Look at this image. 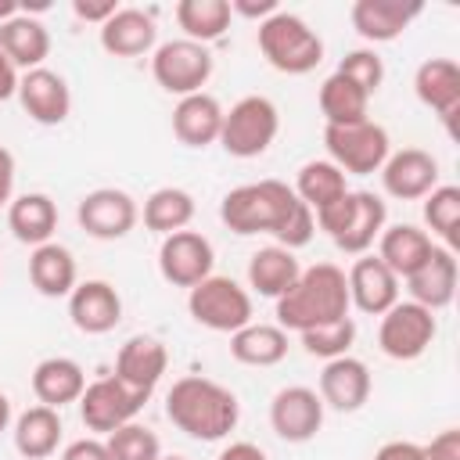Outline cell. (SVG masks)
Masks as SVG:
<instances>
[{
	"label": "cell",
	"mask_w": 460,
	"mask_h": 460,
	"mask_svg": "<svg viewBox=\"0 0 460 460\" xmlns=\"http://www.w3.org/2000/svg\"><path fill=\"white\" fill-rule=\"evenodd\" d=\"M431 248H435V241H431L428 230H420V226H413V223H395V226H385V230H381L374 255H377L399 280H406L413 270L424 266V259L431 255Z\"/></svg>",
	"instance_id": "obj_26"
},
{
	"label": "cell",
	"mask_w": 460,
	"mask_h": 460,
	"mask_svg": "<svg viewBox=\"0 0 460 460\" xmlns=\"http://www.w3.org/2000/svg\"><path fill=\"white\" fill-rule=\"evenodd\" d=\"M190 219H194V198L183 187H158L144 198V226L162 237L187 230Z\"/></svg>",
	"instance_id": "obj_36"
},
{
	"label": "cell",
	"mask_w": 460,
	"mask_h": 460,
	"mask_svg": "<svg viewBox=\"0 0 460 460\" xmlns=\"http://www.w3.org/2000/svg\"><path fill=\"white\" fill-rule=\"evenodd\" d=\"M165 370H169V349H165L158 338H151V334H133V338L122 341L111 374H115L122 385H129V388L151 395V392L158 388V381H162Z\"/></svg>",
	"instance_id": "obj_20"
},
{
	"label": "cell",
	"mask_w": 460,
	"mask_h": 460,
	"mask_svg": "<svg viewBox=\"0 0 460 460\" xmlns=\"http://www.w3.org/2000/svg\"><path fill=\"white\" fill-rule=\"evenodd\" d=\"M75 219L97 241H119V237H126L137 226L140 208H137V201L126 190H119V187H97V190H90V194L79 198Z\"/></svg>",
	"instance_id": "obj_13"
},
{
	"label": "cell",
	"mask_w": 460,
	"mask_h": 460,
	"mask_svg": "<svg viewBox=\"0 0 460 460\" xmlns=\"http://www.w3.org/2000/svg\"><path fill=\"white\" fill-rule=\"evenodd\" d=\"M14 201V155L0 144V205Z\"/></svg>",
	"instance_id": "obj_47"
},
{
	"label": "cell",
	"mask_w": 460,
	"mask_h": 460,
	"mask_svg": "<svg viewBox=\"0 0 460 460\" xmlns=\"http://www.w3.org/2000/svg\"><path fill=\"white\" fill-rule=\"evenodd\" d=\"M18 79H22V72L7 61V54L0 50V101H11L14 93H18Z\"/></svg>",
	"instance_id": "obj_48"
},
{
	"label": "cell",
	"mask_w": 460,
	"mask_h": 460,
	"mask_svg": "<svg viewBox=\"0 0 460 460\" xmlns=\"http://www.w3.org/2000/svg\"><path fill=\"white\" fill-rule=\"evenodd\" d=\"M420 11L424 7L417 0H356L349 7V22L367 43H392L410 29V22Z\"/></svg>",
	"instance_id": "obj_22"
},
{
	"label": "cell",
	"mask_w": 460,
	"mask_h": 460,
	"mask_svg": "<svg viewBox=\"0 0 460 460\" xmlns=\"http://www.w3.org/2000/svg\"><path fill=\"white\" fill-rule=\"evenodd\" d=\"M230 0H180L176 4V25L183 29V40L212 43L230 29Z\"/></svg>",
	"instance_id": "obj_37"
},
{
	"label": "cell",
	"mask_w": 460,
	"mask_h": 460,
	"mask_svg": "<svg viewBox=\"0 0 460 460\" xmlns=\"http://www.w3.org/2000/svg\"><path fill=\"white\" fill-rule=\"evenodd\" d=\"M165 417L187 438L219 442L237 428L241 402L226 385L201 377V374H187V377L172 381V388L165 395Z\"/></svg>",
	"instance_id": "obj_2"
},
{
	"label": "cell",
	"mask_w": 460,
	"mask_h": 460,
	"mask_svg": "<svg viewBox=\"0 0 460 460\" xmlns=\"http://www.w3.org/2000/svg\"><path fill=\"white\" fill-rule=\"evenodd\" d=\"M151 75L165 93L190 97L212 79V50L194 40H169L158 43L151 54Z\"/></svg>",
	"instance_id": "obj_9"
},
{
	"label": "cell",
	"mask_w": 460,
	"mask_h": 460,
	"mask_svg": "<svg viewBox=\"0 0 460 460\" xmlns=\"http://www.w3.org/2000/svg\"><path fill=\"white\" fill-rule=\"evenodd\" d=\"M61 410H50V406H29L25 413H18L14 420V449L25 456V460H47L58 453L61 446Z\"/></svg>",
	"instance_id": "obj_32"
},
{
	"label": "cell",
	"mask_w": 460,
	"mask_h": 460,
	"mask_svg": "<svg viewBox=\"0 0 460 460\" xmlns=\"http://www.w3.org/2000/svg\"><path fill=\"white\" fill-rule=\"evenodd\" d=\"M18 11H22V7H18L14 0H0V25H4V22H11Z\"/></svg>",
	"instance_id": "obj_51"
},
{
	"label": "cell",
	"mask_w": 460,
	"mask_h": 460,
	"mask_svg": "<svg viewBox=\"0 0 460 460\" xmlns=\"http://www.w3.org/2000/svg\"><path fill=\"white\" fill-rule=\"evenodd\" d=\"M223 104L212 93H190L180 97L172 108V133L183 147H208L219 144V129H223Z\"/></svg>",
	"instance_id": "obj_25"
},
{
	"label": "cell",
	"mask_w": 460,
	"mask_h": 460,
	"mask_svg": "<svg viewBox=\"0 0 460 460\" xmlns=\"http://www.w3.org/2000/svg\"><path fill=\"white\" fill-rule=\"evenodd\" d=\"M11 428V399L0 392V431H7Z\"/></svg>",
	"instance_id": "obj_50"
},
{
	"label": "cell",
	"mask_w": 460,
	"mask_h": 460,
	"mask_svg": "<svg viewBox=\"0 0 460 460\" xmlns=\"http://www.w3.org/2000/svg\"><path fill=\"white\" fill-rule=\"evenodd\" d=\"M104 446H108L111 460H158L162 456L158 435L140 420H129V424L115 428L111 435H104Z\"/></svg>",
	"instance_id": "obj_40"
},
{
	"label": "cell",
	"mask_w": 460,
	"mask_h": 460,
	"mask_svg": "<svg viewBox=\"0 0 460 460\" xmlns=\"http://www.w3.org/2000/svg\"><path fill=\"white\" fill-rule=\"evenodd\" d=\"M0 50L7 54V61L14 68H43L47 54H50V32L40 18H32L29 11H18L11 22L0 25Z\"/></svg>",
	"instance_id": "obj_30"
},
{
	"label": "cell",
	"mask_w": 460,
	"mask_h": 460,
	"mask_svg": "<svg viewBox=\"0 0 460 460\" xmlns=\"http://www.w3.org/2000/svg\"><path fill=\"white\" fill-rule=\"evenodd\" d=\"M320 111H323V122L327 126H349V122H363L370 119L367 108H370V97L352 83L345 79L341 72H331L323 83H320Z\"/></svg>",
	"instance_id": "obj_35"
},
{
	"label": "cell",
	"mask_w": 460,
	"mask_h": 460,
	"mask_svg": "<svg viewBox=\"0 0 460 460\" xmlns=\"http://www.w3.org/2000/svg\"><path fill=\"white\" fill-rule=\"evenodd\" d=\"M302 349L309 356H320L323 363L327 359H338V356H349L352 341H356V320L352 316H341V320H331V323H320L313 331H302Z\"/></svg>",
	"instance_id": "obj_39"
},
{
	"label": "cell",
	"mask_w": 460,
	"mask_h": 460,
	"mask_svg": "<svg viewBox=\"0 0 460 460\" xmlns=\"http://www.w3.org/2000/svg\"><path fill=\"white\" fill-rule=\"evenodd\" d=\"M349 280L345 270L334 262H316L305 266L288 295L277 298V327L280 331H313L320 323L349 316Z\"/></svg>",
	"instance_id": "obj_3"
},
{
	"label": "cell",
	"mask_w": 460,
	"mask_h": 460,
	"mask_svg": "<svg viewBox=\"0 0 460 460\" xmlns=\"http://www.w3.org/2000/svg\"><path fill=\"white\" fill-rule=\"evenodd\" d=\"M7 226L14 234V241H22L29 248H40V244L54 241V230H58V205H54V198L40 194V190L18 194L7 205Z\"/></svg>",
	"instance_id": "obj_28"
},
{
	"label": "cell",
	"mask_w": 460,
	"mask_h": 460,
	"mask_svg": "<svg viewBox=\"0 0 460 460\" xmlns=\"http://www.w3.org/2000/svg\"><path fill=\"white\" fill-rule=\"evenodd\" d=\"M187 313L194 316V323H201L208 331L234 334L244 323H252V295L234 277L212 273L187 291Z\"/></svg>",
	"instance_id": "obj_8"
},
{
	"label": "cell",
	"mask_w": 460,
	"mask_h": 460,
	"mask_svg": "<svg viewBox=\"0 0 460 460\" xmlns=\"http://www.w3.org/2000/svg\"><path fill=\"white\" fill-rule=\"evenodd\" d=\"M277 0H230V14H241V18H259L266 22L270 14H277Z\"/></svg>",
	"instance_id": "obj_46"
},
{
	"label": "cell",
	"mask_w": 460,
	"mask_h": 460,
	"mask_svg": "<svg viewBox=\"0 0 460 460\" xmlns=\"http://www.w3.org/2000/svg\"><path fill=\"white\" fill-rule=\"evenodd\" d=\"M313 219L334 241V248H341L345 255H367L388 226V205L370 190H349Z\"/></svg>",
	"instance_id": "obj_4"
},
{
	"label": "cell",
	"mask_w": 460,
	"mask_h": 460,
	"mask_svg": "<svg viewBox=\"0 0 460 460\" xmlns=\"http://www.w3.org/2000/svg\"><path fill=\"white\" fill-rule=\"evenodd\" d=\"M345 280H349V302L367 316H381L399 302V277L374 252L356 255Z\"/></svg>",
	"instance_id": "obj_17"
},
{
	"label": "cell",
	"mask_w": 460,
	"mask_h": 460,
	"mask_svg": "<svg viewBox=\"0 0 460 460\" xmlns=\"http://www.w3.org/2000/svg\"><path fill=\"white\" fill-rule=\"evenodd\" d=\"M334 72H341L345 79H352L367 97H374V93L381 90V83H385V61H381V54H377L374 47L349 50V54L338 61Z\"/></svg>",
	"instance_id": "obj_41"
},
{
	"label": "cell",
	"mask_w": 460,
	"mask_h": 460,
	"mask_svg": "<svg viewBox=\"0 0 460 460\" xmlns=\"http://www.w3.org/2000/svg\"><path fill=\"white\" fill-rule=\"evenodd\" d=\"M29 280L43 298H68L72 288L79 284V270H75V255L58 244L47 241L40 248H32L29 255Z\"/></svg>",
	"instance_id": "obj_29"
},
{
	"label": "cell",
	"mask_w": 460,
	"mask_h": 460,
	"mask_svg": "<svg viewBox=\"0 0 460 460\" xmlns=\"http://www.w3.org/2000/svg\"><path fill=\"white\" fill-rule=\"evenodd\" d=\"M424 201V223L435 237H442V248L456 252V241H460V187L453 183H438L431 194L420 198Z\"/></svg>",
	"instance_id": "obj_38"
},
{
	"label": "cell",
	"mask_w": 460,
	"mask_h": 460,
	"mask_svg": "<svg viewBox=\"0 0 460 460\" xmlns=\"http://www.w3.org/2000/svg\"><path fill=\"white\" fill-rule=\"evenodd\" d=\"M72 11H75V18L79 22H93L97 29L119 11V4L115 0H72Z\"/></svg>",
	"instance_id": "obj_44"
},
{
	"label": "cell",
	"mask_w": 460,
	"mask_h": 460,
	"mask_svg": "<svg viewBox=\"0 0 460 460\" xmlns=\"http://www.w3.org/2000/svg\"><path fill=\"white\" fill-rule=\"evenodd\" d=\"M158 460H187V456H158Z\"/></svg>",
	"instance_id": "obj_52"
},
{
	"label": "cell",
	"mask_w": 460,
	"mask_h": 460,
	"mask_svg": "<svg viewBox=\"0 0 460 460\" xmlns=\"http://www.w3.org/2000/svg\"><path fill=\"white\" fill-rule=\"evenodd\" d=\"M255 40L262 58L284 75H305L323 61V40L316 36V29H309L305 18L291 11H277L259 22Z\"/></svg>",
	"instance_id": "obj_5"
},
{
	"label": "cell",
	"mask_w": 460,
	"mask_h": 460,
	"mask_svg": "<svg viewBox=\"0 0 460 460\" xmlns=\"http://www.w3.org/2000/svg\"><path fill=\"white\" fill-rule=\"evenodd\" d=\"M212 262H216V252H212V241L198 230H176L169 237H162V248H158V273L165 284L172 288H194L201 284L205 277H212Z\"/></svg>",
	"instance_id": "obj_12"
},
{
	"label": "cell",
	"mask_w": 460,
	"mask_h": 460,
	"mask_svg": "<svg viewBox=\"0 0 460 460\" xmlns=\"http://www.w3.org/2000/svg\"><path fill=\"white\" fill-rule=\"evenodd\" d=\"M406 291H410V302H417L431 313L446 309L456 295V252L435 244L431 255L424 259V266L406 277Z\"/></svg>",
	"instance_id": "obj_23"
},
{
	"label": "cell",
	"mask_w": 460,
	"mask_h": 460,
	"mask_svg": "<svg viewBox=\"0 0 460 460\" xmlns=\"http://www.w3.org/2000/svg\"><path fill=\"white\" fill-rule=\"evenodd\" d=\"M68 316L83 334H108L122 320V298L108 280H79L68 295Z\"/></svg>",
	"instance_id": "obj_21"
},
{
	"label": "cell",
	"mask_w": 460,
	"mask_h": 460,
	"mask_svg": "<svg viewBox=\"0 0 460 460\" xmlns=\"http://www.w3.org/2000/svg\"><path fill=\"white\" fill-rule=\"evenodd\" d=\"M438 334V323H435V313L417 305V302H395L388 313H381V323H377V345L388 359H399V363H410L417 356L428 352V345L435 341Z\"/></svg>",
	"instance_id": "obj_10"
},
{
	"label": "cell",
	"mask_w": 460,
	"mask_h": 460,
	"mask_svg": "<svg viewBox=\"0 0 460 460\" xmlns=\"http://www.w3.org/2000/svg\"><path fill=\"white\" fill-rule=\"evenodd\" d=\"M323 399L316 395V388L305 385H288L273 395L270 402V428L277 431V438L284 442H309L316 438V431L323 428Z\"/></svg>",
	"instance_id": "obj_14"
},
{
	"label": "cell",
	"mask_w": 460,
	"mask_h": 460,
	"mask_svg": "<svg viewBox=\"0 0 460 460\" xmlns=\"http://www.w3.org/2000/svg\"><path fill=\"white\" fill-rule=\"evenodd\" d=\"M374 460H424V449H420V442L392 438V442H385V446L374 453Z\"/></svg>",
	"instance_id": "obj_45"
},
{
	"label": "cell",
	"mask_w": 460,
	"mask_h": 460,
	"mask_svg": "<svg viewBox=\"0 0 460 460\" xmlns=\"http://www.w3.org/2000/svg\"><path fill=\"white\" fill-rule=\"evenodd\" d=\"M298 273H302V262L295 259V252L280 244H266L248 259V288L273 302L295 288Z\"/></svg>",
	"instance_id": "obj_31"
},
{
	"label": "cell",
	"mask_w": 460,
	"mask_h": 460,
	"mask_svg": "<svg viewBox=\"0 0 460 460\" xmlns=\"http://www.w3.org/2000/svg\"><path fill=\"white\" fill-rule=\"evenodd\" d=\"M277 133H280L277 104L270 97H262V93H248V97L234 101L230 111H223L219 144L234 158H259V155L270 151Z\"/></svg>",
	"instance_id": "obj_6"
},
{
	"label": "cell",
	"mask_w": 460,
	"mask_h": 460,
	"mask_svg": "<svg viewBox=\"0 0 460 460\" xmlns=\"http://www.w3.org/2000/svg\"><path fill=\"white\" fill-rule=\"evenodd\" d=\"M370 367L356 356H338V359H327L323 370H320V399L323 406L338 410V413H356L367 406L370 399Z\"/></svg>",
	"instance_id": "obj_19"
},
{
	"label": "cell",
	"mask_w": 460,
	"mask_h": 460,
	"mask_svg": "<svg viewBox=\"0 0 460 460\" xmlns=\"http://www.w3.org/2000/svg\"><path fill=\"white\" fill-rule=\"evenodd\" d=\"M291 190H295V194L302 198V205L316 216L320 208H327V205H334L338 198L349 194V176H345L334 162H327V158H313V162H305V165L298 169Z\"/></svg>",
	"instance_id": "obj_34"
},
{
	"label": "cell",
	"mask_w": 460,
	"mask_h": 460,
	"mask_svg": "<svg viewBox=\"0 0 460 460\" xmlns=\"http://www.w3.org/2000/svg\"><path fill=\"white\" fill-rule=\"evenodd\" d=\"M413 93L453 133V122L460 115V65L453 58H428V61H420L417 72H413Z\"/></svg>",
	"instance_id": "obj_18"
},
{
	"label": "cell",
	"mask_w": 460,
	"mask_h": 460,
	"mask_svg": "<svg viewBox=\"0 0 460 460\" xmlns=\"http://www.w3.org/2000/svg\"><path fill=\"white\" fill-rule=\"evenodd\" d=\"M83 388H86V374L68 356H47L32 370V395H36L40 406L61 410L68 402H79Z\"/></svg>",
	"instance_id": "obj_27"
},
{
	"label": "cell",
	"mask_w": 460,
	"mask_h": 460,
	"mask_svg": "<svg viewBox=\"0 0 460 460\" xmlns=\"http://www.w3.org/2000/svg\"><path fill=\"white\" fill-rule=\"evenodd\" d=\"M230 356L244 367H277L288 356V331L252 320L230 334Z\"/></svg>",
	"instance_id": "obj_33"
},
{
	"label": "cell",
	"mask_w": 460,
	"mask_h": 460,
	"mask_svg": "<svg viewBox=\"0 0 460 460\" xmlns=\"http://www.w3.org/2000/svg\"><path fill=\"white\" fill-rule=\"evenodd\" d=\"M158 25L155 14L144 7H119L104 25H101V47L111 58H140L155 50Z\"/></svg>",
	"instance_id": "obj_24"
},
{
	"label": "cell",
	"mask_w": 460,
	"mask_h": 460,
	"mask_svg": "<svg viewBox=\"0 0 460 460\" xmlns=\"http://www.w3.org/2000/svg\"><path fill=\"white\" fill-rule=\"evenodd\" d=\"M61 460H111V453H108L104 438L86 435V438L68 442V446H65V453H61Z\"/></svg>",
	"instance_id": "obj_43"
},
{
	"label": "cell",
	"mask_w": 460,
	"mask_h": 460,
	"mask_svg": "<svg viewBox=\"0 0 460 460\" xmlns=\"http://www.w3.org/2000/svg\"><path fill=\"white\" fill-rule=\"evenodd\" d=\"M219 460H270L255 442H230L223 453H219Z\"/></svg>",
	"instance_id": "obj_49"
},
{
	"label": "cell",
	"mask_w": 460,
	"mask_h": 460,
	"mask_svg": "<svg viewBox=\"0 0 460 460\" xmlns=\"http://www.w3.org/2000/svg\"><path fill=\"white\" fill-rule=\"evenodd\" d=\"M219 219L241 237L270 234L288 252L309 244L316 230L313 212L284 180H259V183H241L226 190L219 201Z\"/></svg>",
	"instance_id": "obj_1"
},
{
	"label": "cell",
	"mask_w": 460,
	"mask_h": 460,
	"mask_svg": "<svg viewBox=\"0 0 460 460\" xmlns=\"http://www.w3.org/2000/svg\"><path fill=\"white\" fill-rule=\"evenodd\" d=\"M424 449V460H460V431L456 428H446L438 431Z\"/></svg>",
	"instance_id": "obj_42"
},
{
	"label": "cell",
	"mask_w": 460,
	"mask_h": 460,
	"mask_svg": "<svg viewBox=\"0 0 460 460\" xmlns=\"http://www.w3.org/2000/svg\"><path fill=\"white\" fill-rule=\"evenodd\" d=\"M151 395L122 385L115 374H104L97 381H90L79 395V417L86 424V431H97V435H111L115 428L137 420V413L144 410Z\"/></svg>",
	"instance_id": "obj_11"
},
{
	"label": "cell",
	"mask_w": 460,
	"mask_h": 460,
	"mask_svg": "<svg viewBox=\"0 0 460 460\" xmlns=\"http://www.w3.org/2000/svg\"><path fill=\"white\" fill-rule=\"evenodd\" d=\"M381 187L388 198L399 201H420L438 187V158L424 147H402L392 151L381 165Z\"/></svg>",
	"instance_id": "obj_15"
},
{
	"label": "cell",
	"mask_w": 460,
	"mask_h": 460,
	"mask_svg": "<svg viewBox=\"0 0 460 460\" xmlns=\"http://www.w3.org/2000/svg\"><path fill=\"white\" fill-rule=\"evenodd\" d=\"M25 108V115L40 126H61L72 111V90L65 83V75H58L54 68H29L18 79V93H14Z\"/></svg>",
	"instance_id": "obj_16"
},
{
	"label": "cell",
	"mask_w": 460,
	"mask_h": 460,
	"mask_svg": "<svg viewBox=\"0 0 460 460\" xmlns=\"http://www.w3.org/2000/svg\"><path fill=\"white\" fill-rule=\"evenodd\" d=\"M323 147H327V162H334L345 176L381 172L385 158L392 155L388 129L377 126L374 119L349 126H323Z\"/></svg>",
	"instance_id": "obj_7"
}]
</instances>
